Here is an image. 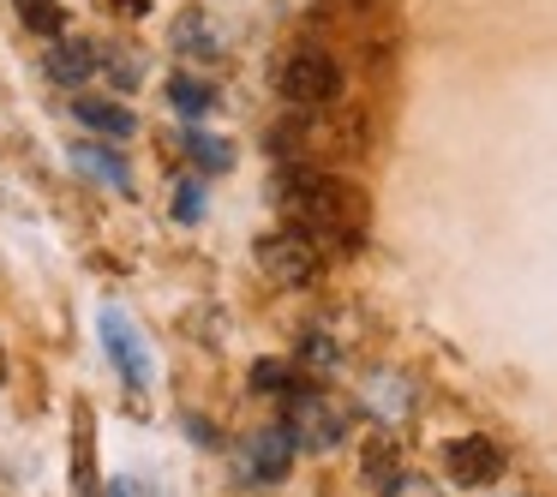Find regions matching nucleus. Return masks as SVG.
Here are the masks:
<instances>
[{
	"label": "nucleus",
	"instance_id": "f257e3e1",
	"mask_svg": "<svg viewBox=\"0 0 557 497\" xmlns=\"http://www.w3.org/2000/svg\"><path fill=\"white\" fill-rule=\"evenodd\" d=\"M282 216H288V228H300L306 240H318V234H336V240L360 246L366 240V222H372V204H366L360 186L336 181V174H288L276 192Z\"/></svg>",
	"mask_w": 557,
	"mask_h": 497
},
{
	"label": "nucleus",
	"instance_id": "f03ea898",
	"mask_svg": "<svg viewBox=\"0 0 557 497\" xmlns=\"http://www.w3.org/2000/svg\"><path fill=\"white\" fill-rule=\"evenodd\" d=\"M276 90L294 102V109H324V102L342 97V66L330 61L324 49L300 42V49H288V61L276 66Z\"/></svg>",
	"mask_w": 557,
	"mask_h": 497
},
{
	"label": "nucleus",
	"instance_id": "7ed1b4c3",
	"mask_svg": "<svg viewBox=\"0 0 557 497\" xmlns=\"http://www.w3.org/2000/svg\"><path fill=\"white\" fill-rule=\"evenodd\" d=\"M258 270H264L276 288H312L324 258H318V240H306L300 228H276L258 240Z\"/></svg>",
	"mask_w": 557,
	"mask_h": 497
},
{
	"label": "nucleus",
	"instance_id": "20e7f679",
	"mask_svg": "<svg viewBox=\"0 0 557 497\" xmlns=\"http://www.w3.org/2000/svg\"><path fill=\"white\" fill-rule=\"evenodd\" d=\"M282 432L294 437V449L324 456V449H336L342 437H348V420H342L336 401L318 396V389H288V420H282Z\"/></svg>",
	"mask_w": 557,
	"mask_h": 497
},
{
	"label": "nucleus",
	"instance_id": "39448f33",
	"mask_svg": "<svg viewBox=\"0 0 557 497\" xmlns=\"http://www.w3.org/2000/svg\"><path fill=\"white\" fill-rule=\"evenodd\" d=\"M97 330H102V348H109L114 372L126 377V389H150V348H145V336H138L133 318H126L121 306H102Z\"/></svg>",
	"mask_w": 557,
	"mask_h": 497
},
{
	"label": "nucleus",
	"instance_id": "423d86ee",
	"mask_svg": "<svg viewBox=\"0 0 557 497\" xmlns=\"http://www.w3.org/2000/svg\"><path fill=\"white\" fill-rule=\"evenodd\" d=\"M234 468H240L246 485H282L294 468V437L282 432V425H258V432H246Z\"/></svg>",
	"mask_w": 557,
	"mask_h": 497
},
{
	"label": "nucleus",
	"instance_id": "0eeeda50",
	"mask_svg": "<svg viewBox=\"0 0 557 497\" xmlns=\"http://www.w3.org/2000/svg\"><path fill=\"white\" fill-rule=\"evenodd\" d=\"M444 461H449V473H456L461 485H492V480H504V449H497L492 437H480V432L456 437V444L444 449Z\"/></svg>",
	"mask_w": 557,
	"mask_h": 497
},
{
	"label": "nucleus",
	"instance_id": "6e6552de",
	"mask_svg": "<svg viewBox=\"0 0 557 497\" xmlns=\"http://www.w3.org/2000/svg\"><path fill=\"white\" fill-rule=\"evenodd\" d=\"M169 49L186 54V61H216V54H222V37H216V25H210L205 13H181V18L169 25Z\"/></svg>",
	"mask_w": 557,
	"mask_h": 497
},
{
	"label": "nucleus",
	"instance_id": "1a4fd4ad",
	"mask_svg": "<svg viewBox=\"0 0 557 497\" xmlns=\"http://www.w3.org/2000/svg\"><path fill=\"white\" fill-rule=\"evenodd\" d=\"M360 480L372 485L377 497H389L401 480H408V468H401V449L389 444V437H372V444H366V456H360Z\"/></svg>",
	"mask_w": 557,
	"mask_h": 497
},
{
	"label": "nucleus",
	"instance_id": "9d476101",
	"mask_svg": "<svg viewBox=\"0 0 557 497\" xmlns=\"http://www.w3.org/2000/svg\"><path fill=\"white\" fill-rule=\"evenodd\" d=\"M73 114L102 138H133L138 133L133 109H126V102H109V97H73Z\"/></svg>",
	"mask_w": 557,
	"mask_h": 497
},
{
	"label": "nucleus",
	"instance_id": "9b49d317",
	"mask_svg": "<svg viewBox=\"0 0 557 497\" xmlns=\"http://www.w3.org/2000/svg\"><path fill=\"white\" fill-rule=\"evenodd\" d=\"M97 73V49L90 42H73V37H54V49H49V78L54 85H85V78Z\"/></svg>",
	"mask_w": 557,
	"mask_h": 497
},
{
	"label": "nucleus",
	"instance_id": "f8f14e48",
	"mask_svg": "<svg viewBox=\"0 0 557 497\" xmlns=\"http://www.w3.org/2000/svg\"><path fill=\"white\" fill-rule=\"evenodd\" d=\"M73 169L97 174V181L114 186V192H133V169H126V162L114 157L109 145H73Z\"/></svg>",
	"mask_w": 557,
	"mask_h": 497
},
{
	"label": "nucleus",
	"instance_id": "ddd939ff",
	"mask_svg": "<svg viewBox=\"0 0 557 497\" xmlns=\"http://www.w3.org/2000/svg\"><path fill=\"white\" fill-rule=\"evenodd\" d=\"M169 109L186 114V121H205V114L216 109V90H210L205 78H193V73H174L169 78Z\"/></svg>",
	"mask_w": 557,
	"mask_h": 497
},
{
	"label": "nucleus",
	"instance_id": "4468645a",
	"mask_svg": "<svg viewBox=\"0 0 557 497\" xmlns=\"http://www.w3.org/2000/svg\"><path fill=\"white\" fill-rule=\"evenodd\" d=\"M13 13L25 30H37V37H66V7L61 0H13Z\"/></svg>",
	"mask_w": 557,
	"mask_h": 497
},
{
	"label": "nucleus",
	"instance_id": "2eb2a0df",
	"mask_svg": "<svg viewBox=\"0 0 557 497\" xmlns=\"http://www.w3.org/2000/svg\"><path fill=\"white\" fill-rule=\"evenodd\" d=\"M181 150H186V157H193L205 174H228V169H234V145H228V138H216V133H186Z\"/></svg>",
	"mask_w": 557,
	"mask_h": 497
},
{
	"label": "nucleus",
	"instance_id": "dca6fc26",
	"mask_svg": "<svg viewBox=\"0 0 557 497\" xmlns=\"http://www.w3.org/2000/svg\"><path fill=\"white\" fill-rule=\"evenodd\" d=\"M252 389H258V396H288V389H294V372H288L282 360H258V365H252Z\"/></svg>",
	"mask_w": 557,
	"mask_h": 497
},
{
	"label": "nucleus",
	"instance_id": "f3484780",
	"mask_svg": "<svg viewBox=\"0 0 557 497\" xmlns=\"http://www.w3.org/2000/svg\"><path fill=\"white\" fill-rule=\"evenodd\" d=\"M97 66H109L121 90H133L138 78H145V61H138V54H97Z\"/></svg>",
	"mask_w": 557,
	"mask_h": 497
},
{
	"label": "nucleus",
	"instance_id": "a211bd4d",
	"mask_svg": "<svg viewBox=\"0 0 557 497\" xmlns=\"http://www.w3.org/2000/svg\"><path fill=\"white\" fill-rule=\"evenodd\" d=\"M174 216H181V222H198V216H205V186H198V181H181V186H174Z\"/></svg>",
	"mask_w": 557,
	"mask_h": 497
},
{
	"label": "nucleus",
	"instance_id": "6ab92c4d",
	"mask_svg": "<svg viewBox=\"0 0 557 497\" xmlns=\"http://www.w3.org/2000/svg\"><path fill=\"white\" fill-rule=\"evenodd\" d=\"M300 360H306V365H336V341H330V336H318V330H306Z\"/></svg>",
	"mask_w": 557,
	"mask_h": 497
},
{
	"label": "nucleus",
	"instance_id": "aec40b11",
	"mask_svg": "<svg viewBox=\"0 0 557 497\" xmlns=\"http://www.w3.org/2000/svg\"><path fill=\"white\" fill-rule=\"evenodd\" d=\"M114 13H126V18H145L150 7H145V0H114Z\"/></svg>",
	"mask_w": 557,
	"mask_h": 497
},
{
	"label": "nucleus",
	"instance_id": "412c9836",
	"mask_svg": "<svg viewBox=\"0 0 557 497\" xmlns=\"http://www.w3.org/2000/svg\"><path fill=\"white\" fill-rule=\"evenodd\" d=\"M109 497H138V492H133L126 480H114V485H109Z\"/></svg>",
	"mask_w": 557,
	"mask_h": 497
},
{
	"label": "nucleus",
	"instance_id": "4be33fe9",
	"mask_svg": "<svg viewBox=\"0 0 557 497\" xmlns=\"http://www.w3.org/2000/svg\"><path fill=\"white\" fill-rule=\"evenodd\" d=\"M0 377H7V353H0Z\"/></svg>",
	"mask_w": 557,
	"mask_h": 497
}]
</instances>
